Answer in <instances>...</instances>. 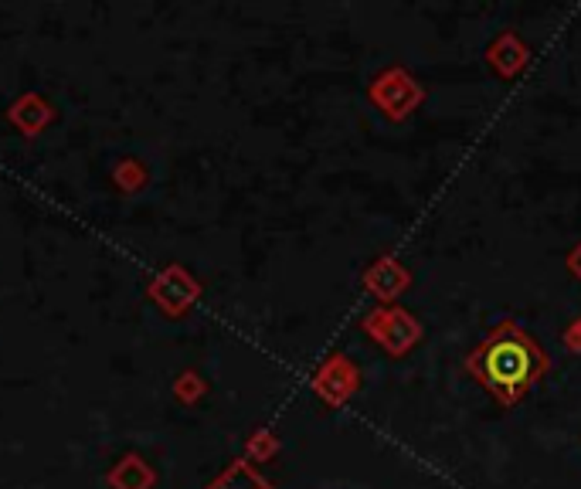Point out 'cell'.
Listing matches in <instances>:
<instances>
[{"instance_id": "cell-1", "label": "cell", "mask_w": 581, "mask_h": 489, "mask_svg": "<svg viewBox=\"0 0 581 489\" xmlns=\"http://www.w3.org/2000/svg\"><path fill=\"white\" fill-rule=\"evenodd\" d=\"M466 371L503 408H514L548 371V354L517 320H500L490 337L466 354Z\"/></svg>"}, {"instance_id": "cell-2", "label": "cell", "mask_w": 581, "mask_h": 489, "mask_svg": "<svg viewBox=\"0 0 581 489\" xmlns=\"http://www.w3.org/2000/svg\"><path fill=\"white\" fill-rule=\"evenodd\" d=\"M367 99H371L374 109H381L384 119L405 123V119L425 102V89L408 68L391 65L371 79V85H367Z\"/></svg>"}, {"instance_id": "cell-3", "label": "cell", "mask_w": 581, "mask_h": 489, "mask_svg": "<svg viewBox=\"0 0 581 489\" xmlns=\"http://www.w3.org/2000/svg\"><path fill=\"white\" fill-rule=\"evenodd\" d=\"M361 330L371 337L388 357H405L422 340V323L415 320L405 306H374L361 320Z\"/></svg>"}, {"instance_id": "cell-4", "label": "cell", "mask_w": 581, "mask_h": 489, "mask_svg": "<svg viewBox=\"0 0 581 489\" xmlns=\"http://www.w3.org/2000/svg\"><path fill=\"white\" fill-rule=\"evenodd\" d=\"M204 286L194 279V272L181 262H170L147 282V296L153 299L160 313L170 320H181L184 313H191L198 306Z\"/></svg>"}, {"instance_id": "cell-5", "label": "cell", "mask_w": 581, "mask_h": 489, "mask_svg": "<svg viewBox=\"0 0 581 489\" xmlns=\"http://www.w3.org/2000/svg\"><path fill=\"white\" fill-rule=\"evenodd\" d=\"M310 388L327 408H344L357 391H361V367L347 354H330L313 371Z\"/></svg>"}, {"instance_id": "cell-6", "label": "cell", "mask_w": 581, "mask_h": 489, "mask_svg": "<svg viewBox=\"0 0 581 489\" xmlns=\"http://www.w3.org/2000/svg\"><path fill=\"white\" fill-rule=\"evenodd\" d=\"M408 286H412V272L398 255H381L364 272V289L378 299V306H395V299H401Z\"/></svg>"}, {"instance_id": "cell-7", "label": "cell", "mask_w": 581, "mask_h": 489, "mask_svg": "<svg viewBox=\"0 0 581 489\" xmlns=\"http://www.w3.org/2000/svg\"><path fill=\"white\" fill-rule=\"evenodd\" d=\"M55 116H58L55 106H51L41 92H24V96H17L11 106H7V123H11L21 136H28V140L45 133L48 126L55 123Z\"/></svg>"}, {"instance_id": "cell-8", "label": "cell", "mask_w": 581, "mask_h": 489, "mask_svg": "<svg viewBox=\"0 0 581 489\" xmlns=\"http://www.w3.org/2000/svg\"><path fill=\"white\" fill-rule=\"evenodd\" d=\"M527 62H531V48H527L514 31L497 34V41L486 48V65H490L493 75H500V79H514V75L524 72Z\"/></svg>"}, {"instance_id": "cell-9", "label": "cell", "mask_w": 581, "mask_h": 489, "mask_svg": "<svg viewBox=\"0 0 581 489\" xmlns=\"http://www.w3.org/2000/svg\"><path fill=\"white\" fill-rule=\"evenodd\" d=\"M106 483L109 489H153L157 486V469L143 456H136V452H126L106 473Z\"/></svg>"}, {"instance_id": "cell-10", "label": "cell", "mask_w": 581, "mask_h": 489, "mask_svg": "<svg viewBox=\"0 0 581 489\" xmlns=\"http://www.w3.org/2000/svg\"><path fill=\"white\" fill-rule=\"evenodd\" d=\"M208 489H272V483L252 466L249 459H235V462H228L215 479H211Z\"/></svg>"}, {"instance_id": "cell-11", "label": "cell", "mask_w": 581, "mask_h": 489, "mask_svg": "<svg viewBox=\"0 0 581 489\" xmlns=\"http://www.w3.org/2000/svg\"><path fill=\"white\" fill-rule=\"evenodd\" d=\"M109 180H113V187H116L119 194L133 197V194L147 191L150 170H147V163H143V160L123 157V160H116V167H113V170H109Z\"/></svg>"}, {"instance_id": "cell-12", "label": "cell", "mask_w": 581, "mask_h": 489, "mask_svg": "<svg viewBox=\"0 0 581 489\" xmlns=\"http://www.w3.org/2000/svg\"><path fill=\"white\" fill-rule=\"evenodd\" d=\"M174 401L177 405H184V408H194L198 405V401L204 398V394H208V381H204L201 377V371H181L177 374V381H174Z\"/></svg>"}, {"instance_id": "cell-13", "label": "cell", "mask_w": 581, "mask_h": 489, "mask_svg": "<svg viewBox=\"0 0 581 489\" xmlns=\"http://www.w3.org/2000/svg\"><path fill=\"white\" fill-rule=\"evenodd\" d=\"M279 449H283V442H279L276 432H269V428H255V432L249 435V442H245V459L272 462L279 456Z\"/></svg>"}, {"instance_id": "cell-14", "label": "cell", "mask_w": 581, "mask_h": 489, "mask_svg": "<svg viewBox=\"0 0 581 489\" xmlns=\"http://www.w3.org/2000/svg\"><path fill=\"white\" fill-rule=\"evenodd\" d=\"M561 343H565L568 354H581V313L568 323V330L561 333Z\"/></svg>"}, {"instance_id": "cell-15", "label": "cell", "mask_w": 581, "mask_h": 489, "mask_svg": "<svg viewBox=\"0 0 581 489\" xmlns=\"http://www.w3.org/2000/svg\"><path fill=\"white\" fill-rule=\"evenodd\" d=\"M565 265H568V272H571V276H575V279L581 282V242H578V245H575V248H571V252H568Z\"/></svg>"}]
</instances>
